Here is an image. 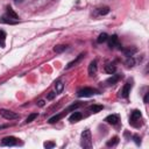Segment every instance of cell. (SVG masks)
I'll return each mask as SVG.
<instances>
[{
    "label": "cell",
    "mask_w": 149,
    "mask_h": 149,
    "mask_svg": "<svg viewBox=\"0 0 149 149\" xmlns=\"http://www.w3.org/2000/svg\"><path fill=\"white\" fill-rule=\"evenodd\" d=\"M102 108H104V107H102L101 105H93V106L90 107V111L93 112V113H98V112H100Z\"/></svg>",
    "instance_id": "obj_20"
},
{
    "label": "cell",
    "mask_w": 149,
    "mask_h": 149,
    "mask_svg": "<svg viewBox=\"0 0 149 149\" xmlns=\"http://www.w3.org/2000/svg\"><path fill=\"white\" fill-rule=\"evenodd\" d=\"M125 64H126L127 66L132 68V66H134V64H135V61H134V58H133L132 56H129V57L127 58V61L125 62Z\"/></svg>",
    "instance_id": "obj_22"
},
{
    "label": "cell",
    "mask_w": 149,
    "mask_h": 149,
    "mask_svg": "<svg viewBox=\"0 0 149 149\" xmlns=\"http://www.w3.org/2000/svg\"><path fill=\"white\" fill-rule=\"evenodd\" d=\"M5 40H6V33L3 30H0V47H5Z\"/></svg>",
    "instance_id": "obj_18"
},
{
    "label": "cell",
    "mask_w": 149,
    "mask_h": 149,
    "mask_svg": "<svg viewBox=\"0 0 149 149\" xmlns=\"http://www.w3.org/2000/svg\"><path fill=\"white\" fill-rule=\"evenodd\" d=\"M55 87H56V93H61V92L63 91V87H64V84H63V81L58 80V81L55 84Z\"/></svg>",
    "instance_id": "obj_17"
},
{
    "label": "cell",
    "mask_w": 149,
    "mask_h": 149,
    "mask_svg": "<svg viewBox=\"0 0 149 149\" xmlns=\"http://www.w3.org/2000/svg\"><path fill=\"white\" fill-rule=\"evenodd\" d=\"M141 118H142L141 112H140L139 109H134V111L132 112V114H130V123H132L133 126H136V121H140Z\"/></svg>",
    "instance_id": "obj_5"
},
{
    "label": "cell",
    "mask_w": 149,
    "mask_h": 149,
    "mask_svg": "<svg viewBox=\"0 0 149 149\" xmlns=\"http://www.w3.org/2000/svg\"><path fill=\"white\" fill-rule=\"evenodd\" d=\"M123 51H125L126 56H127V57H129V56H133V54L136 51V49H135V48H132V49H130V48H128V49H126V50H123Z\"/></svg>",
    "instance_id": "obj_25"
},
{
    "label": "cell",
    "mask_w": 149,
    "mask_h": 149,
    "mask_svg": "<svg viewBox=\"0 0 149 149\" xmlns=\"http://www.w3.org/2000/svg\"><path fill=\"white\" fill-rule=\"evenodd\" d=\"M80 119H81V114H80L79 112H74V113H72V114L70 115V118H69L70 122H77V121H79Z\"/></svg>",
    "instance_id": "obj_10"
},
{
    "label": "cell",
    "mask_w": 149,
    "mask_h": 149,
    "mask_svg": "<svg viewBox=\"0 0 149 149\" xmlns=\"http://www.w3.org/2000/svg\"><path fill=\"white\" fill-rule=\"evenodd\" d=\"M81 147L84 148H91L92 147V137H91V132L88 129H85L81 133Z\"/></svg>",
    "instance_id": "obj_1"
},
{
    "label": "cell",
    "mask_w": 149,
    "mask_h": 149,
    "mask_svg": "<svg viewBox=\"0 0 149 149\" xmlns=\"http://www.w3.org/2000/svg\"><path fill=\"white\" fill-rule=\"evenodd\" d=\"M37 118V113H31L27 119H26V123H29V122H31L33 120H35Z\"/></svg>",
    "instance_id": "obj_26"
},
{
    "label": "cell",
    "mask_w": 149,
    "mask_h": 149,
    "mask_svg": "<svg viewBox=\"0 0 149 149\" xmlns=\"http://www.w3.org/2000/svg\"><path fill=\"white\" fill-rule=\"evenodd\" d=\"M0 22H2V23H9V24H15V23H17V20H12L10 17L2 16L0 19Z\"/></svg>",
    "instance_id": "obj_14"
},
{
    "label": "cell",
    "mask_w": 149,
    "mask_h": 149,
    "mask_svg": "<svg viewBox=\"0 0 149 149\" xmlns=\"http://www.w3.org/2000/svg\"><path fill=\"white\" fill-rule=\"evenodd\" d=\"M132 83L130 81H127L126 84H125V86L122 87V90L120 91V93H121V95L123 97V98H127L128 95H129V93H130V90H132Z\"/></svg>",
    "instance_id": "obj_7"
},
{
    "label": "cell",
    "mask_w": 149,
    "mask_h": 149,
    "mask_svg": "<svg viewBox=\"0 0 149 149\" xmlns=\"http://www.w3.org/2000/svg\"><path fill=\"white\" fill-rule=\"evenodd\" d=\"M120 78H121V76H119V74H112V77L108 78V79L106 80V83H107L108 85H113V84H115Z\"/></svg>",
    "instance_id": "obj_11"
},
{
    "label": "cell",
    "mask_w": 149,
    "mask_h": 149,
    "mask_svg": "<svg viewBox=\"0 0 149 149\" xmlns=\"http://www.w3.org/2000/svg\"><path fill=\"white\" fill-rule=\"evenodd\" d=\"M37 105H38L40 107H42V106H44V100H40V101L37 102Z\"/></svg>",
    "instance_id": "obj_31"
},
{
    "label": "cell",
    "mask_w": 149,
    "mask_h": 149,
    "mask_svg": "<svg viewBox=\"0 0 149 149\" xmlns=\"http://www.w3.org/2000/svg\"><path fill=\"white\" fill-rule=\"evenodd\" d=\"M115 70H116V66L113 64V63H108L106 66H105V71L107 72V73H114L115 72Z\"/></svg>",
    "instance_id": "obj_12"
},
{
    "label": "cell",
    "mask_w": 149,
    "mask_h": 149,
    "mask_svg": "<svg viewBox=\"0 0 149 149\" xmlns=\"http://www.w3.org/2000/svg\"><path fill=\"white\" fill-rule=\"evenodd\" d=\"M83 56H84V55H83V54H80V55H79V56H78V57H77V58H76L74 61L70 62V63H69V64L66 65V69H70V68H72L73 65H76V64H77V63H78V62H79V61L81 59V57H83Z\"/></svg>",
    "instance_id": "obj_16"
},
{
    "label": "cell",
    "mask_w": 149,
    "mask_h": 149,
    "mask_svg": "<svg viewBox=\"0 0 149 149\" xmlns=\"http://www.w3.org/2000/svg\"><path fill=\"white\" fill-rule=\"evenodd\" d=\"M17 143H19V140H17L16 137H14V136H7V137H3L2 141H1V144H2V146H9V147H12V146H16Z\"/></svg>",
    "instance_id": "obj_4"
},
{
    "label": "cell",
    "mask_w": 149,
    "mask_h": 149,
    "mask_svg": "<svg viewBox=\"0 0 149 149\" xmlns=\"http://www.w3.org/2000/svg\"><path fill=\"white\" fill-rule=\"evenodd\" d=\"M7 15H8V17H10V19H13V20H19L17 14H16L10 7H7Z\"/></svg>",
    "instance_id": "obj_13"
},
{
    "label": "cell",
    "mask_w": 149,
    "mask_h": 149,
    "mask_svg": "<svg viewBox=\"0 0 149 149\" xmlns=\"http://www.w3.org/2000/svg\"><path fill=\"white\" fill-rule=\"evenodd\" d=\"M0 114H1V116H3L7 120H15V119L19 118V115L16 113H14V112H12L9 109H3V108L0 109Z\"/></svg>",
    "instance_id": "obj_2"
},
{
    "label": "cell",
    "mask_w": 149,
    "mask_h": 149,
    "mask_svg": "<svg viewBox=\"0 0 149 149\" xmlns=\"http://www.w3.org/2000/svg\"><path fill=\"white\" fill-rule=\"evenodd\" d=\"M79 106H80L79 104H73L72 106H70V107H69V109H74V108H77V107H79Z\"/></svg>",
    "instance_id": "obj_29"
},
{
    "label": "cell",
    "mask_w": 149,
    "mask_h": 149,
    "mask_svg": "<svg viewBox=\"0 0 149 149\" xmlns=\"http://www.w3.org/2000/svg\"><path fill=\"white\" fill-rule=\"evenodd\" d=\"M108 41V45L111 49H114V48H120V43H119V38L116 35H112L111 37L107 38ZM121 49V48H120Z\"/></svg>",
    "instance_id": "obj_6"
},
{
    "label": "cell",
    "mask_w": 149,
    "mask_h": 149,
    "mask_svg": "<svg viewBox=\"0 0 149 149\" xmlns=\"http://www.w3.org/2000/svg\"><path fill=\"white\" fill-rule=\"evenodd\" d=\"M14 1H15V2H22L23 0H14Z\"/></svg>",
    "instance_id": "obj_33"
},
{
    "label": "cell",
    "mask_w": 149,
    "mask_h": 149,
    "mask_svg": "<svg viewBox=\"0 0 149 149\" xmlns=\"http://www.w3.org/2000/svg\"><path fill=\"white\" fill-rule=\"evenodd\" d=\"M107 38H108V35H107L106 33H102V34L99 35V37H98L97 41H98V43H102V42H106Z\"/></svg>",
    "instance_id": "obj_19"
},
{
    "label": "cell",
    "mask_w": 149,
    "mask_h": 149,
    "mask_svg": "<svg viewBox=\"0 0 149 149\" xmlns=\"http://www.w3.org/2000/svg\"><path fill=\"white\" fill-rule=\"evenodd\" d=\"M118 142H119V137H118V136H114V137H112L111 140H108V141H107L106 146H107V147H114Z\"/></svg>",
    "instance_id": "obj_15"
},
{
    "label": "cell",
    "mask_w": 149,
    "mask_h": 149,
    "mask_svg": "<svg viewBox=\"0 0 149 149\" xmlns=\"http://www.w3.org/2000/svg\"><path fill=\"white\" fill-rule=\"evenodd\" d=\"M44 147L45 148H54L55 147V143L54 142H44Z\"/></svg>",
    "instance_id": "obj_27"
},
{
    "label": "cell",
    "mask_w": 149,
    "mask_h": 149,
    "mask_svg": "<svg viewBox=\"0 0 149 149\" xmlns=\"http://www.w3.org/2000/svg\"><path fill=\"white\" fill-rule=\"evenodd\" d=\"M95 72H97V61H92L88 65V74L94 76Z\"/></svg>",
    "instance_id": "obj_9"
},
{
    "label": "cell",
    "mask_w": 149,
    "mask_h": 149,
    "mask_svg": "<svg viewBox=\"0 0 149 149\" xmlns=\"http://www.w3.org/2000/svg\"><path fill=\"white\" fill-rule=\"evenodd\" d=\"M134 140H135V143H136V144H140L141 141H140V137H139V136L135 135V136H134Z\"/></svg>",
    "instance_id": "obj_30"
},
{
    "label": "cell",
    "mask_w": 149,
    "mask_h": 149,
    "mask_svg": "<svg viewBox=\"0 0 149 149\" xmlns=\"http://www.w3.org/2000/svg\"><path fill=\"white\" fill-rule=\"evenodd\" d=\"M109 12V8L108 7H102V8H99L98 9V14L99 15H105V14H107Z\"/></svg>",
    "instance_id": "obj_24"
},
{
    "label": "cell",
    "mask_w": 149,
    "mask_h": 149,
    "mask_svg": "<svg viewBox=\"0 0 149 149\" xmlns=\"http://www.w3.org/2000/svg\"><path fill=\"white\" fill-rule=\"evenodd\" d=\"M105 121H106L107 123H109V125H116V123L120 121V119H119V115H116V114H111V115H108V116L105 118Z\"/></svg>",
    "instance_id": "obj_8"
},
{
    "label": "cell",
    "mask_w": 149,
    "mask_h": 149,
    "mask_svg": "<svg viewBox=\"0 0 149 149\" xmlns=\"http://www.w3.org/2000/svg\"><path fill=\"white\" fill-rule=\"evenodd\" d=\"M95 93V90H93V88H91V87H84V88H81V90H79L78 91V97H80V98H86V97H91V95H93Z\"/></svg>",
    "instance_id": "obj_3"
},
{
    "label": "cell",
    "mask_w": 149,
    "mask_h": 149,
    "mask_svg": "<svg viewBox=\"0 0 149 149\" xmlns=\"http://www.w3.org/2000/svg\"><path fill=\"white\" fill-rule=\"evenodd\" d=\"M61 118H62V114H57V115H54L52 118H50V119H49V121H48V122H49V123H55V122H57V121H58Z\"/></svg>",
    "instance_id": "obj_23"
},
{
    "label": "cell",
    "mask_w": 149,
    "mask_h": 149,
    "mask_svg": "<svg viewBox=\"0 0 149 149\" xmlns=\"http://www.w3.org/2000/svg\"><path fill=\"white\" fill-rule=\"evenodd\" d=\"M65 49H66V45L59 44V45H56V47L54 48V51H55V52H57V54H59V52H63Z\"/></svg>",
    "instance_id": "obj_21"
},
{
    "label": "cell",
    "mask_w": 149,
    "mask_h": 149,
    "mask_svg": "<svg viewBox=\"0 0 149 149\" xmlns=\"http://www.w3.org/2000/svg\"><path fill=\"white\" fill-rule=\"evenodd\" d=\"M148 95H149V93H147V94L144 95V102H146V104L148 102Z\"/></svg>",
    "instance_id": "obj_32"
},
{
    "label": "cell",
    "mask_w": 149,
    "mask_h": 149,
    "mask_svg": "<svg viewBox=\"0 0 149 149\" xmlns=\"http://www.w3.org/2000/svg\"><path fill=\"white\" fill-rule=\"evenodd\" d=\"M56 94H57V93H56V92H50V93H49V94H48V99H49V100H51V99H54V98H55V95H56Z\"/></svg>",
    "instance_id": "obj_28"
}]
</instances>
